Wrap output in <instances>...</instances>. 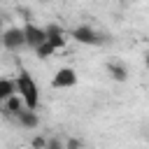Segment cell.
I'll return each mask as SVG.
<instances>
[{
  "instance_id": "6da1fadb",
  "label": "cell",
  "mask_w": 149,
  "mask_h": 149,
  "mask_svg": "<svg viewBox=\"0 0 149 149\" xmlns=\"http://www.w3.org/2000/svg\"><path fill=\"white\" fill-rule=\"evenodd\" d=\"M16 84V93L21 95L26 109H35L37 112V105H40V91H37V84L33 81V77L26 72V70H19V77L14 79Z\"/></svg>"
},
{
  "instance_id": "7a4b0ae2",
  "label": "cell",
  "mask_w": 149,
  "mask_h": 149,
  "mask_svg": "<svg viewBox=\"0 0 149 149\" xmlns=\"http://www.w3.org/2000/svg\"><path fill=\"white\" fill-rule=\"evenodd\" d=\"M72 37H74V42H79V44H86V47H98V44H105L107 42V37L100 33V30H95L93 26H77L74 30H72Z\"/></svg>"
},
{
  "instance_id": "3957f363",
  "label": "cell",
  "mask_w": 149,
  "mask_h": 149,
  "mask_svg": "<svg viewBox=\"0 0 149 149\" xmlns=\"http://www.w3.org/2000/svg\"><path fill=\"white\" fill-rule=\"evenodd\" d=\"M0 44L9 51H19L21 47H26V40H23V30L19 26H12L7 30L0 33Z\"/></svg>"
},
{
  "instance_id": "277c9868",
  "label": "cell",
  "mask_w": 149,
  "mask_h": 149,
  "mask_svg": "<svg viewBox=\"0 0 149 149\" xmlns=\"http://www.w3.org/2000/svg\"><path fill=\"white\" fill-rule=\"evenodd\" d=\"M77 84V72L72 68H61L51 77V88H70Z\"/></svg>"
},
{
  "instance_id": "5b68a950",
  "label": "cell",
  "mask_w": 149,
  "mask_h": 149,
  "mask_svg": "<svg viewBox=\"0 0 149 149\" xmlns=\"http://www.w3.org/2000/svg\"><path fill=\"white\" fill-rule=\"evenodd\" d=\"M23 40H26V47H30V49H35L40 42H44L47 37H44V28H40V26H35V23H26L23 28Z\"/></svg>"
},
{
  "instance_id": "8992f818",
  "label": "cell",
  "mask_w": 149,
  "mask_h": 149,
  "mask_svg": "<svg viewBox=\"0 0 149 149\" xmlns=\"http://www.w3.org/2000/svg\"><path fill=\"white\" fill-rule=\"evenodd\" d=\"M44 37H47V42L58 51V49H63L65 44H68V37H65V33H63V28L61 26H56V23H49L47 28H44Z\"/></svg>"
},
{
  "instance_id": "52a82bcc",
  "label": "cell",
  "mask_w": 149,
  "mask_h": 149,
  "mask_svg": "<svg viewBox=\"0 0 149 149\" xmlns=\"http://www.w3.org/2000/svg\"><path fill=\"white\" fill-rule=\"evenodd\" d=\"M14 119H16L19 126H23V128H37V126H40V116H37L35 109H26V107H23Z\"/></svg>"
},
{
  "instance_id": "ba28073f",
  "label": "cell",
  "mask_w": 149,
  "mask_h": 149,
  "mask_svg": "<svg viewBox=\"0 0 149 149\" xmlns=\"http://www.w3.org/2000/svg\"><path fill=\"white\" fill-rule=\"evenodd\" d=\"M2 105H5V114H9V116H16V114H19V112L26 107L19 93H12L7 100H2Z\"/></svg>"
},
{
  "instance_id": "9c48e42d",
  "label": "cell",
  "mask_w": 149,
  "mask_h": 149,
  "mask_svg": "<svg viewBox=\"0 0 149 149\" xmlns=\"http://www.w3.org/2000/svg\"><path fill=\"white\" fill-rule=\"evenodd\" d=\"M107 72L114 81H126L128 79V68L123 63H107Z\"/></svg>"
},
{
  "instance_id": "30bf717a",
  "label": "cell",
  "mask_w": 149,
  "mask_h": 149,
  "mask_svg": "<svg viewBox=\"0 0 149 149\" xmlns=\"http://www.w3.org/2000/svg\"><path fill=\"white\" fill-rule=\"evenodd\" d=\"M12 93H16V84H14V79L2 77V79H0V102H2V100H7Z\"/></svg>"
},
{
  "instance_id": "8fae6325",
  "label": "cell",
  "mask_w": 149,
  "mask_h": 149,
  "mask_svg": "<svg viewBox=\"0 0 149 149\" xmlns=\"http://www.w3.org/2000/svg\"><path fill=\"white\" fill-rule=\"evenodd\" d=\"M35 54H37L40 58H49V56H54V54H56V49L44 40V42H40V44L35 47Z\"/></svg>"
},
{
  "instance_id": "7c38bea8",
  "label": "cell",
  "mask_w": 149,
  "mask_h": 149,
  "mask_svg": "<svg viewBox=\"0 0 149 149\" xmlns=\"http://www.w3.org/2000/svg\"><path fill=\"white\" fill-rule=\"evenodd\" d=\"M63 147H65V149H84V142H81L79 137H70L68 142H63Z\"/></svg>"
},
{
  "instance_id": "4fadbf2b",
  "label": "cell",
  "mask_w": 149,
  "mask_h": 149,
  "mask_svg": "<svg viewBox=\"0 0 149 149\" xmlns=\"http://www.w3.org/2000/svg\"><path fill=\"white\" fill-rule=\"evenodd\" d=\"M44 149H65V147H63V142L58 137H49L47 144H44Z\"/></svg>"
},
{
  "instance_id": "5bb4252c",
  "label": "cell",
  "mask_w": 149,
  "mask_h": 149,
  "mask_svg": "<svg viewBox=\"0 0 149 149\" xmlns=\"http://www.w3.org/2000/svg\"><path fill=\"white\" fill-rule=\"evenodd\" d=\"M30 144H33V149H44V144H47V137H42V135H35Z\"/></svg>"
},
{
  "instance_id": "9a60e30c",
  "label": "cell",
  "mask_w": 149,
  "mask_h": 149,
  "mask_svg": "<svg viewBox=\"0 0 149 149\" xmlns=\"http://www.w3.org/2000/svg\"><path fill=\"white\" fill-rule=\"evenodd\" d=\"M40 2H49V0H40Z\"/></svg>"
},
{
  "instance_id": "2e32d148",
  "label": "cell",
  "mask_w": 149,
  "mask_h": 149,
  "mask_svg": "<svg viewBox=\"0 0 149 149\" xmlns=\"http://www.w3.org/2000/svg\"><path fill=\"white\" fill-rule=\"evenodd\" d=\"M0 23H2V19H0ZM0 33H2V30H0Z\"/></svg>"
}]
</instances>
